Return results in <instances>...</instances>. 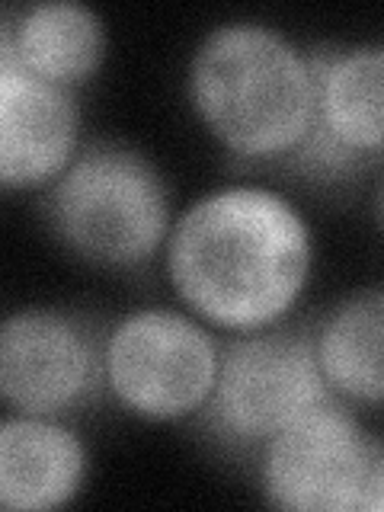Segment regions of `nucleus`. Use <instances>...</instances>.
Instances as JSON below:
<instances>
[{
	"label": "nucleus",
	"instance_id": "nucleus-1",
	"mask_svg": "<svg viewBox=\"0 0 384 512\" xmlns=\"http://www.w3.org/2000/svg\"><path fill=\"white\" fill-rule=\"evenodd\" d=\"M160 269L176 304L221 336L292 320L317 269V234L285 189L231 180L173 218Z\"/></svg>",
	"mask_w": 384,
	"mask_h": 512
},
{
	"label": "nucleus",
	"instance_id": "nucleus-2",
	"mask_svg": "<svg viewBox=\"0 0 384 512\" xmlns=\"http://www.w3.org/2000/svg\"><path fill=\"white\" fill-rule=\"evenodd\" d=\"M189 112L221 151L256 167H282L314 128V48L256 16L208 26L183 71Z\"/></svg>",
	"mask_w": 384,
	"mask_h": 512
},
{
	"label": "nucleus",
	"instance_id": "nucleus-3",
	"mask_svg": "<svg viewBox=\"0 0 384 512\" xmlns=\"http://www.w3.org/2000/svg\"><path fill=\"white\" fill-rule=\"evenodd\" d=\"M42 221L77 263L138 272L160 260L176 208L167 176L141 148L93 138L42 196Z\"/></svg>",
	"mask_w": 384,
	"mask_h": 512
},
{
	"label": "nucleus",
	"instance_id": "nucleus-4",
	"mask_svg": "<svg viewBox=\"0 0 384 512\" xmlns=\"http://www.w3.org/2000/svg\"><path fill=\"white\" fill-rule=\"evenodd\" d=\"M221 333L183 304H138L103 330V391L151 426L199 420L212 400Z\"/></svg>",
	"mask_w": 384,
	"mask_h": 512
},
{
	"label": "nucleus",
	"instance_id": "nucleus-5",
	"mask_svg": "<svg viewBox=\"0 0 384 512\" xmlns=\"http://www.w3.org/2000/svg\"><path fill=\"white\" fill-rule=\"evenodd\" d=\"M327 400L333 394L320 375L311 327L285 320L224 336L218 381L199 420L231 452H256Z\"/></svg>",
	"mask_w": 384,
	"mask_h": 512
},
{
	"label": "nucleus",
	"instance_id": "nucleus-6",
	"mask_svg": "<svg viewBox=\"0 0 384 512\" xmlns=\"http://www.w3.org/2000/svg\"><path fill=\"white\" fill-rule=\"evenodd\" d=\"M378 452L359 410L327 400L256 448V487L276 509L359 512Z\"/></svg>",
	"mask_w": 384,
	"mask_h": 512
},
{
	"label": "nucleus",
	"instance_id": "nucleus-7",
	"mask_svg": "<svg viewBox=\"0 0 384 512\" xmlns=\"http://www.w3.org/2000/svg\"><path fill=\"white\" fill-rule=\"evenodd\" d=\"M314 128L285 173L340 186L384 167V39L314 48Z\"/></svg>",
	"mask_w": 384,
	"mask_h": 512
},
{
	"label": "nucleus",
	"instance_id": "nucleus-8",
	"mask_svg": "<svg viewBox=\"0 0 384 512\" xmlns=\"http://www.w3.org/2000/svg\"><path fill=\"white\" fill-rule=\"evenodd\" d=\"M103 391V333L84 314L23 304L0 324V400L16 413L74 416Z\"/></svg>",
	"mask_w": 384,
	"mask_h": 512
},
{
	"label": "nucleus",
	"instance_id": "nucleus-9",
	"mask_svg": "<svg viewBox=\"0 0 384 512\" xmlns=\"http://www.w3.org/2000/svg\"><path fill=\"white\" fill-rule=\"evenodd\" d=\"M77 93L32 77L0 55V186L42 192L84 148Z\"/></svg>",
	"mask_w": 384,
	"mask_h": 512
},
{
	"label": "nucleus",
	"instance_id": "nucleus-10",
	"mask_svg": "<svg viewBox=\"0 0 384 512\" xmlns=\"http://www.w3.org/2000/svg\"><path fill=\"white\" fill-rule=\"evenodd\" d=\"M90 445L71 416L7 410L0 420V506L55 512L87 487Z\"/></svg>",
	"mask_w": 384,
	"mask_h": 512
},
{
	"label": "nucleus",
	"instance_id": "nucleus-11",
	"mask_svg": "<svg viewBox=\"0 0 384 512\" xmlns=\"http://www.w3.org/2000/svg\"><path fill=\"white\" fill-rule=\"evenodd\" d=\"M0 55L32 77L77 93L103 68L109 26L84 0H32L4 13Z\"/></svg>",
	"mask_w": 384,
	"mask_h": 512
},
{
	"label": "nucleus",
	"instance_id": "nucleus-12",
	"mask_svg": "<svg viewBox=\"0 0 384 512\" xmlns=\"http://www.w3.org/2000/svg\"><path fill=\"white\" fill-rule=\"evenodd\" d=\"M314 352L333 400L384 410V285L349 288L314 324Z\"/></svg>",
	"mask_w": 384,
	"mask_h": 512
},
{
	"label": "nucleus",
	"instance_id": "nucleus-13",
	"mask_svg": "<svg viewBox=\"0 0 384 512\" xmlns=\"http://www.w3.org/2000/svg\"><path fill=\"white\" fill-rule=\"evenodd\" d=\"M359 512H384V445L378 452L375 471H372V477H368V487H365Z\"/></svg>",
	"mask_w": 384,
	"mask_h": 512
},
{
	"label": "nucleus",
	"instance_id": "nucleus-14",
	"mask_svg": "<svg viewBox=\"0 0 384 512\" xmlns=\"http://www.w3.org/2000/svg\"><path fill=\"white\" fill-rule=\"evenodd\" d=\"M368 215H372L378 237L384 240V167L375 170L372 189H368Z\"/></svg>",
	"mask_w": 384,
	"mask_h": 512
}]
</instances>
